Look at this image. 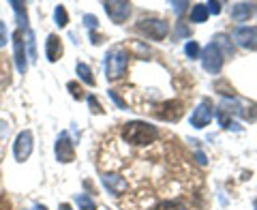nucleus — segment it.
<instances>
[{"label": "nucleus", "instance_id": "f257e3e1", "mask_svg": "<svg viewBox=\"0 0 257 210\" xmlns=\"http://www.w3.org/2000/svg\"><path fill=\"white\" fill-rule=\"evenodd\" d=\"M122 137L124 142L133 144V146H148V144H152L159 137V129L148 123H142V120H133V123L124 125Z\"/></svg>", "mask_w": 257, "mask_h": 210}, {"label": "nucleus", "instance_id": "f03ea898", "mask_svg": "<svg viewBox=\"0 0 257 210\" xmlns=\"http://www.w3.org/2000/svg\"><path fill=\"white\" fill-rule=\"evenodd\" d=\"M128 67V52L124 47H114L109 50L107 58H105V73L109 79H120L126 73Z\"/></svg>", "mask_w": 257, "mask_h": 210}, {"label": "nucleus", "instance_id": "7ed1b4c3", "mask_svg": "<svg viewBox=\"0 0 257 210\" xmlns=\"http://www.w3.org/2000/svg\"><path fill=\"white\" fill-rule=\"evenodd\" d=\"M202 64H204V69L208 71V73L216 75L223 69V52L214 43L206 45L204 52H202Z\"/></svg>", "mask_w": 257, "mask_h": 210}, {"label": "nucleus", "instance_id": "20e7f679", "mask_svg": "<svg viewBox=\"0 0 257 210\" xmlns=\"http://www.w3.org/2000/svg\"><path fill=\"white\" fill-rule=\"evenodd\" d=\"M140 30H142L146 37L155 39V41H161V39L167 37V32H170V26H167L165 20L148 18V20H142V22H140Z\"/></svg>", "mask_w": 257, "mask_h": 210}, {"label": "nucleus", "instance_id": "39448f33", "mask_svg": "<svg viewBox=\"0 0 257 210\" xmlns=\"http://www.w3.org/2000/svg\"><path fill=\"white\" fill-rule=\"evenodd\" d=\"M32 152V133L30 131H22L15 137V144H13V157L18 163H24Z\"/></svg>", "mask_w": 257, "mask_h": 210}, {"label": "nucleus", "instance_id": "423d86ee", "mask_svg": "<svg viewBox=\"0 0 257 210\" xmlns=\"http://www.w3.org/2000/svg\"><path fill=\"white\" fill-rule=\"evenodd\" d=\"M105 7V13L109 15V20L114 24H124L131 15V5L124 3V0H114V3H103Z\"/></svg>", "mask_w": 257, "mask_h": 210}, {"label": "nucleus", "instance_id": "0eeeda50", "mask_svg": "<svg viewBox=\"0 0 257 210\" xmlns=\"http://www.w3.org/2000/svg\"><path fill=\"white\" fill-rule=\"evenodd\" d=\"M56 159L60 163H71L75 159V146L67 133H60L58 140H56Z\"/></svg>", "mask_w": 257, "mask_h": 210}, {"label": "nucleus", "instance_id": "6e6552de", "mask_svg": "<svg viewBox=\"0 0 257 210\" xmlns=\"http://www.w3.org/2000/svg\"><path fill=\"white\" fill-rule=\"evenodd\" d=\"M234 41L244 47V50H255L257 47V28L255 26H238L234 30Z\"/></svg>", "mask_w": 257, "mask_h": 210}, {"label": "nucleus", "instance_id": "1a4fd4ad", "mask_svg": "<svg viewBox=\"0 0 257 210\" xmlns=\"http://www.w3.org/2000/svg\"><path fill=\"white\" fill-rule=\"evenodd\" d=\"M13 52H15V62H18V71L20 73H26L28 64H26V47H24L22 30L13 32Z\"/></svg>", "mask_w": 257, "mask_h": 210}, {"label": "nucleus", "instance_id": "9d476101", "mask_svg": "<svg viewBox=\"0 0 257 210\" xmlns=\"http://www.w3.org/2000/svg\"><path fill=\"white\" fill-rule=\"evenodd\" d=\"M210 120H212V110H210V105H208V101H202L195 108V112H193V116H191V125L193 127H197V129H204L210 125Z\"/></svg>", "mask_w": 257, "mask_h": 210}, {"label": "nucleus", "instance_id": "9b49d317", "mask_svg": "<svg viewBox=\"0 0 257 210\" xmlns=\"http://www.w3.org/2000/svg\"><path fill=\"white\" fill-rule=\"evenodd\" d=\"M155 114L163 120H178L182 116V103L180 101H167V103L161 105Z\"/></svg>", "mask_w": 257, "mask_h": 210}, {"label": "nucleus", "instance_id": "f8f14e48", "mask_svg": "<svg viewBox=\"0 0 257 210\" xmlns=\"http://www.w3.org/2000/svg\"><path fill=\"white\" fill-rule=\"evenodd\" d=\"M103 184H105V189L111 193V195H122V193L128 189L126 180L120 178L116 174H103Z\"/></svg>", "mask_w": 257, "mask_h": 210}, {"label": "nucleus", "instance_id": "ddd939ff", "mask_svg": "<svg viewBox=\"0 0 257 210\" xmlns=\"http://www.w3.org/2000/svg\"><path fill=\"white\" fill-rule=\"evenodd\" d=\"M45 56H47V60H50V62L60 60V56H62V41H60L58 35H50V37H47V41H45Z\"/></svg>", "mask_w": 257, "mask_h": 210}, {"label": "nucleus", "instance_id": "4468645a", "mask_svg": "<svg viewBox=\"0 0 257 210\" xmlns=\"http://www.w3.org/2000/svg\"><path fill=\"white\" fill-rule=\"evenodd\" d=\"M251 15H253V5H248V3H236L231 7V18L236 22H246Z\"/></svg>", "mask_w": 257, "mask_h": 210}, {"label": "nucleus", "instance_id": "2eb2a0df", "mask_svg": "<svg viewBox=\"0 0 257 210\" xmlns=\"http://www.w3.org/2000/svg\"><path fill=\"white\" fill-rule=\"evenodd\" d=\"M75 71H77V75H79V79H82L84 84H88V86H94V75H92V69L88 67L86 62H77Z\"/></svg>", "mask_w": 257, "mask_h": 210}, {"label": "nucleus", "instance_id": "dca6fc26", "mask_svg": "<svg viewBox=\"0 0 257 210\" xmlns=\"http://www.w3.org/2000/svg\"><path fill=\"white\" fill-rule=\"evenodd\" d=\"M208 7L206 5H195L193 7V11H191V20L193 22H197V24H204L206 20H208Z\"/></svg>", "mask_w": 257, "mask_h": 210}, {"label": "nucleus", "instance_id": "f3484780", "mask_svg": "<svg viewBox=\"0 0 257 210\" xmlns=\"http://www.w3.org/2000/svg\"><path fill=\"white\" fill-rule=\"evenodd\" d=\"M214 41H216L214 45H216V47H223L227 56L234 54V45H231V41H229V37H227V35H216V37H214Z\"/></svg>", "mask_w": 257, "mask_h": 210}, {"label": "nucleus", "instance_id": "a211bd4d", "mask_svg": "<svg viewBox=\"0 0 257 210\" xmlns=\"http://www.w3.org/2000/svg\"><path fill=\"white\" fill-rule=\"evenodd\" d=\"M11 7H13V11H15V15H18V20H20V26H26V24H28L26 5H24V3H11Z\"/></svg>", "mask_w": 257, "mask_h": 210}, {"label": "nucleus", "instance_id": "6ab92c4d", "mask_svg": "<svg viewBox=\"0 0 257 210\" xmlns=\"http://www.w3.org/2000/svg\"><path fill=\"white\" fill-rule=\"evenodd\" d=\"M155 210H187V208H184V204L178 199H165V201H161Z\"/></svg>", "mask_w": 257, "mask_h": 210}, {"label": "nucleus", "instance_id": "aec40b11", "mask_svg": "<svg viewBox=\"0 0 257 210\" xmlns=\"http://www.w3.org/2000/svg\"><path fill=\"white\" fill-rule=\"evenodd\" d=\"M54 18H56V24H58L60 28H64L69 24V15H67V9H64L62 5L56 7V11H54Z\"/></svg>", "mask_w": 257, "mask_h": 210}, {"label": "nucleus", "instance_id": "412c9836", "mask_svg": "<svg viewBox=\"0 0 257 210\" xmlns=\"http://www.w3.org/2000/svg\"><path fill=\"white\" fill-rule=\"evenodd\" d=\"M75 201H77V208L79 210H94L96 208L94 199L88 197V195H75Z\"/></svg>", "mask_w": 257, "mask_h": 210}, {"label": "nucleus", "instance_id": "4be33fe9", "mask_svg": "<svg viewBox=\"0 0 257 210\" xmlns=\"http://www.w3.org/2000/svg\"><path fill=\"white\" fill-rule=\"evenodd\" d=\"M216 118H219L221 127H225V129H238V125H236V123H231V118H227L225 110H216Z\"/></svg>", "mask_w": 257, "mask_h": 210}, {"label": "nucleus", "instance_id": "5701e85b", "mask_svg": "<svg viewBox=\"0 0 257 210\" xmlns=\"http://www.w3.org/2000/svg\"><path fill=\"white\" fill-rule=\"evenodd\" d=\"M184 52H187L189 58H197V56L202 54V50H199V45L195 41H189L187 45H184Z\"/></svg>", "mask_w": 257, "mask_h": 210}, {"label": "nucleus", "instance_id": "b1692460", "mask_svg": "<svg viewBox=\"0 0 257 210\" xmlns=\"http://www.w3.org/2000/svg\"><path fill=\"white\" fill-rule=\"evenodd\" d=\"M28 54H30V60H37V50H35V35H32V30H28Z\"/></svg>", "mask_w": 257, "mask_h": 210}, {"label": "nucleus", "instance_id": "393cba45", "mask_svg": "<svg viewBox=\"0 0 257 210\" xmlns=\"http://www.w3.org/2000/svg\"><path fill=\"white\" fill-rule=\"evenodd\" d=\"M69 90H71V94H73L75 96V99H82V96H84V90H82V88H79L75 82H69Z\"/></svg>", "mask_w": 257, "mask_h": 210}, {"label": "nucleus", "instance_id": "a878e982", "mask_svg": "<svg viewBox=\"0 0 257 210\" xmlns=\"http://www.w3.org/2000/svg\"><path fill=\"white\" fill-rule=\"evenodd\" d=\"M88 103H90V108H92V112H94V114H103V108H101V103L99 101H96V96H88Z\"/></svg>", "mask_w": 257, "mask_h": 210}, {"label": "nucleus", "instance_id": "bb28decb", "mask_svg": "<svg viewBox=\"0 0 257 210\" xmlns=\"http://www.w3.org/2000/svg\"><path fill=\"white\" fill-rule=\"evenodd\" d=\"M109 99H111V101H114V103L118 105V108H120V110H124V108H126V103H124L122 99H120V96H118V92H116V90H109Z\"/></svg>", "mask_w": 257, "mask_h": 210}, {"label": "nucleus", "instance_id": "cd10ccee", "mask_svg": "<svg viewBox=\"0 0 257 210\" xmlns=\"http://www.w3.org/2000/svg\"><path fill=\"white\" fill-rule=\"evenodd\" d=\"M84 24H86L88 28H96V26H99V20H96L94 15L88 13V15H84Z\"/></svg>", "mask_w": 257, "mask_h": 210}, {"label": "nucleus", "instance_id": "c85d7f7f", "mask_svg": "<svg viewBox=\"0 0 257 210\" xmlns=\"http://www.w3.org/2000/svg\"><path fill=\"white\" fill-rule=\"evenodd\" d=\"M206 7H208V13H214V15L221 13V3H214V0H212V3H208Z\"/></svg>", "mask_w": 257, "mask_h": 210}, {"label": "nucleus", "instance_id": "c756f323", "mask_svg": "<svg viewBox=\"0 0 257 210\" xmlns=\"http://www.w3.org/2000/svg\"><path fill=\"white\" fill-rule=\"evenodd\" d=\"M7 43V28H5V24L0 22V47H5Z\"/></svg>", "mask_w": 257, "mask_h": 210}, {"label": "nucleus", "instance_id": "7c9ffc66", "mask_svg": "<svg viewBox=\"0 0 257 210\" xmlns=\"http://www.w3.org/2000/svg\"><path fill=\"white\" fill-rule=\"evenodd\" d=\"M174 5V9H176V13H184V9L189 7V3H172Z\"/></svg>", "mask_w": 257, "mask_h": 210}, {"label": "nucleus", "instance_id": "2f4dec72", "mask_svg": "<svg viewBox=\"0 0 257 210\" xmlns=\"http://www.w3.org/2000/svg\"><path fill=\"white\" fill-rule=\"evenodd\" d=\"M176 35H178V37H189V28H184V26H180V24H178V28H176Z\"/></svg>", "mask_w": 257, "mask_h": 210}, {"label": "nucleus", "instance_id": "473e14b6", "mask_svg": "<svg viewBox=\"0 0 257 210\" xmlns=\"http://www.w3.org/2000/svg\"><path fill=\"white\" fill-rule=\"evenodd\" d=\"M195 159H199V163H202V165H206V163H208L206 157H204V152H195Z\"/></svg>", "mask_w": 257, "mask_h": 210}, {"label": "nucleus", "instance_id": "72a5a7b5", "mask_svg": "<svg viewBox=\"0 0 257 210\" xmlns=\"http://www.w3.org/2000/svg\"><path fill=\"white\" fill-rule=\"evenodd\" d=\"M5 131H7V125L3 123V120H0V137H3V135H5Z\"/></svg>", "mask_w": 257, "mask_h": 210}, {"label": "nucleus", "instance_id": "f704fd0d", "mask_svg": "<svg viewBox=\"0 0 257 210\" xmlns=\"http://www.w3.org/2000/svg\"><path fill=\"white\" fill-rule=\"evenodd\" d=\"M58 210H73V208H71L69 204H60V206H58Z\"/></svg>", "mask_w": 257, "mask_h": 210}, {"label": "nucleus", "instance_id": "c9c22d12", "mask_svg": "<svg viewBox=\"0 0 257 210\" xmlns=\"http://www.w3.org/2000/svg\"><path fill=\"white\" fill-rule=\"evenodd\" d=\"M32 210H47V208H45V206H41V204H37V206L32 208Z\"/></svg>", "mask_w": 257, "mask_h": 210}, {"label": "nucleus", "instance_id": "e433bc0d", "mask_svg": "<svg viewBox=\"0 0 257 210\" xmlns=\"http://www.w3.org/2000/svg\"><path fill=\"white\" fill-rule=\"evenodd\" d=\"M253 210H257V199H255V204H253Z\"/></svg>", "mask_w": 257, "mask_h": 210}]
</instances>
